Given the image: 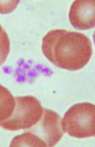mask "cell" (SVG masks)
Wrapping results in <instances>:
<instances>
[{
    "label": "cell",
    "instance_id": "6",
    "mask_svg": "<svg viewBox=\"0 0 95 147\" xmlns=\"http://www.w3.org/2000/svg\"><path fill=\"white\" fill-rule=\"evenodd\" d=\"M15 104V98L7 89L0 84V122L12 116Z\"/></svg>",
    "mask_w": 95,
    "mask_h": 147
},
{
    "label": "cell",
    "instance_id": "5",
    "mask_svg": "<svg viewBox=\"0 0 95 147\" xmlns=\"http://www.w3.org/2000/svg\"><path fill=\"white\" fill-rule=\"evenodd\" d=\"M70 22L74 28L88 30L95 26V1L78 0L72 3L69 13Z\"/></svg>",
    "mask_w": 95,
    "mask_h": 147
},
{
    "label": "cell",
    "instance_id": "9",
    "mask_svg": "<svg viewBox=\"0 0 95 147\" xmlns=\"http://www.w3.org/2000/svg\"><path fill=\"white\" fill-rule=\"evenodd\" d=\"M6 32L3 29V28L0 24V42L3 38V37L6 34Z\"/></svg>",
    "mask_w": 95,
    "mask_h": 147
},
{
    "label": "cell",
    "instance_id": "8",
    "mask_svg": "<svg viewBox=\"0 0 95 147\" xmlns=\"http://www.w3.org/2000/svg\"><path fill=\"white\" fill-rule=\"evenodd\" d=\"M10 49V42L7 34H6L0 42V66L5 61Z\"/></svg>",
    "mask_w": 95,
    "mask_h": 147
},
{
    "label": "cell",
    "instance_id": "3",
    "mask_svg": "<svg viewBox=\"0 0 95 147\" xmlns=\"http://www.w3.org/2000/svg\"><path fill=\"white\" fill-rule=\"evenodd\" d=\"M15 109L10 117L0 122V126L9 131L33 127L42 118L44 109L36 98L32 96L16 97Z\"/></svg>",
    "mask_w": 95,
    "mask_h": 147
},
{
    "label": "cell",
    "instance_id": "4",
    "mask_svg": "<svg viewBox=\"0 0 95 147\" xmlns=\"http://www.w3.org/2000/svg\"><path fill=\"white\" fill-rule=\"evenodd\" d=\"M60 116L53 110L44 109L42 118L39 122L42 140L47 147H53L59 143L64 135Z\"/></svg>",
    "mask_w": 95,
    "mask_h": 147
},
{
    "label": "cell",
    "instance_id": "1",
    "mask_svg": "<svg viewBox=\"0 0 95 147\" xmlns=\"http://www.w3.org/2000/svg\"><path fill=\"white\" fill-rule=\"evenodd\" d=\"M43 53L59 68L71 71L81 69L90 61L92 42L82 33L56 29L48 32L42 40Z\"/></svg>",
    "mask_w": 95,
    "mask_h": 147
},
{
    "label": "cell",
    "instance_id": "7",
    "mask_svg": "<svg viewBox=\"0 0 95 147\" xmlns=\"http://www.w3.org/2000/svg\"><path fill=\"white\" fill-rule=\"evenodd\" d=\"M10 147H47L45 143L37 135L26 132L12 140Z\"/></svg>",
    "mask_w": 95,
    "mask_h": 147
},
{
    "label": "cell",
    "instance_id": "2",
    "mask_svg": "<svg viewBox=\"0 0 95 147\" xmlns=\"http://www.w3.org/2000/svg\"><path fill=\"white\" fill-rule=\"evenodd\" d=\"M95 107L88 102L75 104L62 119L64 132L71 137L85 138L95 137Z\"/></svg>",
    "mask_w": 95,
    "mask_h": 147
}]
</instances>
